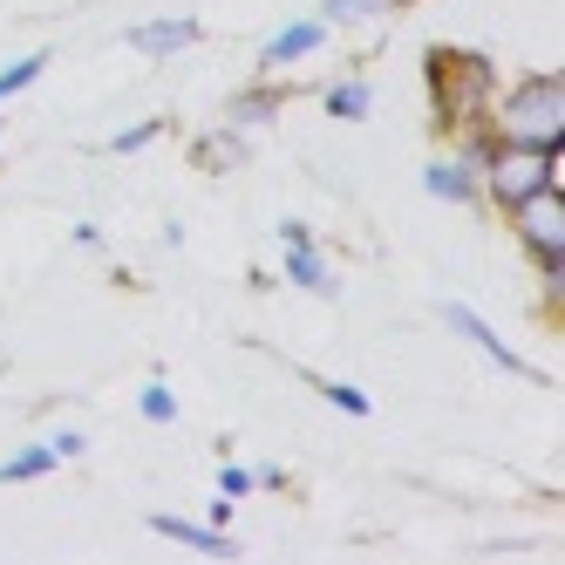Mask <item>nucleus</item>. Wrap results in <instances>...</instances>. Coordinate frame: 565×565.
Instances as JSON below:
<instances>
[{"mask_svg": "<svg viewBox=\"0 0 565 565\" xmlns=\"http://www.w3.org/2000/svg\"><path fill=\"white\" fill-rule=\"evenodd\" d=\"M477 184H483V198H491L498 212H511V205H524L532 191L558 184V150L483 137V150H477Z\"/></svg>", "mask_w": 565, "mask_h": 565, "instance_id": "obj_1", "label": "nucleus"}, {"mask_svg": "<svg viewBox=\"0 0 565 565\" xmlns=\"http://www.w3.org/2000/svg\"><path fill=\"white\" fill-rule=\"evenodd\" d=\"M498 137L504 143H539V150L565 143V83H558V68L524 75V83L498 103Z\"/></svg>", "mask_w": 565, "mask_h": 565, "instance_id": "obj_2", "label": "nucleus"}, {"mask_svg": "<svg viewBox=\"0 0 565 565\" xmlns=\"http://www.w3.org/2000/svg\"><path fill=\"white\" fill-rule=\"evenodd\" d=\"M457 68H463V75H450V62L429 49V75H436V124H443V130H470L477 116H483V103H491V89H498V68L483 62V55L457 49Z\"/></svg>", "mask_w": 565, "mask_h": 565, "instance_id": "obj_3", "label": "nucleus"}, {"mask_svg": "<svg viewBox=\"0 0 565 565\" xmlns=\"http://www.w3.org/2000/svg\"><path fill=\"white\" fill-rule=\"evenodd\" d=\"M511 232L524 238L532 259H558L565 253V198H558V184H545V191L524 198V205H511Z\"/></svg>", "mask_w": 565, "mask_h": 565, "instance_id": "obj_4", "label": "nucleus"}, {"mask_svg": "<svg viewBox=\"0 0 565 565\" xmlns=\"http://www.w3.org/2000/svg\"><path fill=\"white\" fill-rule=\"evenodd\" d=\"M443 320H450V328H457V334H463L470 348H483V354H491V361H498V369H504V375H524V382H532V375H539V369H532V361H524L518 348H504V341H498L491 328H483V320H477V313H470L463 300H450V307H443Z\"/></svg>", "mask_w": 565, "mask_h": 565, "instance_id": "obj_5", "label": "nucleus"}, {"mask_svg": "<svg viewBox=\"0 0 565 565\" xmlns=\"http://www.w3.org/2000/svg\"><path fill=\"white\" fill-rule=\"evenodd\" d=\"M150 532L157 539H178L191 552H205V558H232L238 545L225 539V524H191V518H171V511H150Z\"/></svg>", "mask_w": 565, "mask_h": 565, "instance_id": "obj_6", "label": "nucleus"}, {"mask_svg": "<svg viewBox=\"0 0 565 565\" xmlns=\"http://www.w3.org/2000/svg\"><path fill=\"white\" fill-rule=\"evenodd\" d=\"M191 42H205V28H198V21H143V28H130V49L137 55H157V62H164V55H178V49H191Z\"/></svg>", "mask_w": 565, "mask_h": 565, "instance_id": "obj_7", "label": "nucleus"}, {"mask_svg": "<svg viewBox=\"0 0 565 565\" xmlns=\"http://www.w3.org/2000/svg\"><path fill=\"white\" fill-rule=\"evenodd\" d=\"M320 42H328V21H294V28H279L273 42L259 49V68H287V62H307Z\"/></svg>", "mask_w": 565, "mask_h": 565, "instance_id": "obj_8", "label": "nucleus"}, {"mask_svg": "<svg viewBox=\"0 0 565 565\" xmlns=\"http://www.w3.org/2000/svg\"><path fill=\"white\" fill-rule=\"evenodd\" d=\"M287 279H294L300 294H320V300H334V294H341V273L313 253V238H307V246H287Z\"/></svg>", "mask_w": 565, "mask_h": 565, "instance_id": "obj_9", "label": "nucleus"}, {"mask_svg": "<svg viewBox=\"0 0 565 565\" xmlns=\"http://www.w3.org/2000/svg\"><path fill=\"white\" fill-rule=\"evenodd\" d=\"M273 124H279V96L273 89H246V96H232V109H225V130H238V137L273 130Z\"/></svg>", "mask_w": 565, "mask_h": 565, "instance_id": "obj_10", "label": "nucleus"}, {"mask_svg": "<svg viewBox=\"0 0 565 565\" xmlns=\"http://www.w3.org/2000/svg\"><path fill=\"white\" fill-rule=\"evenodd\" d=\"M423 184H429V198H450V205H483V184L470 164H429Z\"/></svg>", "mask_w": 565, "mask_h": 565, "instance_id": "obj_11", "label": "nucleus"}, {"mask_svg": "<svg viewBox=\"0 0 565 565\" xmlns=\"http://www.w3.org/2000/svg\"><path fill=\"white\" fill-rule=\"evenodd\" d=\"M62 457L49 450V443H28V450L21 457H8V463H0V483H34V477H49Z\"/></svg>", "mask_w": 565, "mask_h": 565, "instance_id": "obj_12", "label": "nucleus"}, {"mask_svg": "<svg viewBox=\"0 0 565 565\" xmlns=\"http://www.w3.org/2000/svg\"><path fill=\"white\" fill-rule=\"evenodd\" d=\"M320 103H328V116H341V124H361V116L375 109V89L369 83H334Z\"/></svg>", "mask_w": 565, "mask_h": 565, "instance_id": "obj_13", "label": "nucleus"}, {"mask_svg": "<svg viewBox=\"0 0 565 565\" xmlns=\"http://www.w3.org/2000/svg\"><path fill=\"white\" fill-rule=\"evenodd\" d=\"M395 8H409V0H320L328 21H388Z\"/></svg>", "mask_w": 565, "mask_h": 565, "instance_id": "obj_14", "label": "nucleus"}, {"mask_svg": "<svg viewBox=\"0 0 565 565\" xmlns=\"http://www.w3.org/2000/svg\"><path fill=\"white\" fill-rule=\"evenodd\" d=\"M42 68H49V55H21L14 68H0V103L21 96V89H34V75H42Z\"/></svg>", "mask_w": 565, "mask_h": 565, "instance_id": "obj_15", "label": "nucleus"}, {"mask_svg": "<svg viewBox=\"0 0 565 565\" xmlns=\"http://www.w3.org/2000/svg\"><path fill=\"white\" fill-rule=\"evenodd\" d=\"M320 402H334V409H341V416H375V402H369V395H361L354 382H320Z\"/></svg>", "mask_w": 565, "mask_h": 565, "instance_id": "obj_16", "label": "nucleus"}, {"mask_svg": "<svg viewBox=\"0 0 565 565\" xmlns=\"http://www.w3.org/2000/svg\"><path fill=\"white\" fill-rule=\"evenodd\" d=\"M157 137H164V116H143V124H130V130H124V137H116L109 150H116V157H137V150H150Z\"/></svg>", "mask_w": 565, "mask_h": 565, "instance_id": "obj_17", "label": "nucleus"}, {"mask_svg": "<svg viewBox=\"0 0 565 565\" xmlns=\"http://www.w3.org/2000/svg\"><path fill=\"white\" fill-rule=\"evenodd\" d=\"M137 409H143L150 423H178V395H171L164 382H150V388H143V402H137Z\"/></svg>", "mask_w": 565, "mask_h": 565, "instance_id": "obj_18", "label": "nucleus"}, {"mask_svg": "<svg viewBox=\"0 0 565 565\" xmlns=\"http://www.w3.org/2000/svg\"><path fill=\"white\" fill-rule=\"evenodd\" d=\"M218 483H225V498H246V491H253V470H238V463H225V470H218Z\"/></svg>", "mask_w": 565, "mask_h": 565, "instance_id": "obj_19", "label": "nucleus"}, {"mask_svg": "<svg viewBox=\"0 0 565 565\" xmlns=\"http://www.w3.org/2000/svg\"><path fill=\"white\" fill-rule=\"evenodd\" d=\"M49 450H55V457H83V429H55Z\"/></svg>", "mask_w": 565, "mask_h": 565, "instance_id": "obj_20", "label": "nucleus"}, {"mask_svg": "<svg viewBox=\"0 0 565 565\" xmlns=\"http://www.w3.org/2000/svg\"><path fill=\"white\" fill-rule=\"evenodd\" d=\"M279 238H287V246H307V238H313V232H307L300 218H279Z\"/></svg>", "mask_w": 565, "mask_h": 565, "instance_id": "obj_21", "label": "nucleus"}]
</instances>
